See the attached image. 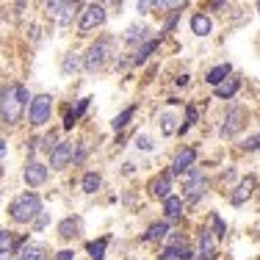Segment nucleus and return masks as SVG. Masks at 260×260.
Wrapping results in <instances>:
<instances>
[{"instance_id":"f257e3e1","label":"nucleus","mask_w":260,"mask_h":260,"mask_svg":"<svg viewBox=\"0 0 260 260\" xmlns=\"http://www.w3.org/2000/svg\"><path fill=\"white\" fill-rule=\"evenodd\" d=\"M30 100L28 89L22 83H6L0 86V116L6 125H17L25 114V105Z\"/></svg>"},{"instance_id":"f03ea898","label":"nucleus","mask_w":260,"mask_h":260,"mask_svg":"<svg viewBox=\"0 0 260 260\" xmlns=\"http://www.w3.org/2000/svg\"><path fill=\"white\" fill-rule=\"evenodd\" d=\"M80 61H83L86 72H103L111 61H116V36H100V39H94Z\"/></svg>"},{"instance_id":"7ed1b4c3","label":"nucleus","mask_w":260,"mask_h":260,"mask_svg":"<svg viewBox=\"0 0 260 260\" xmlns=\"http://www.w3.org/2000/svg\"><path fill=\"white\" fill-rule=\"evenodd\" d=\"M39 213H42V197L36 191H25V194L14 197L9 205V216L17 224H30V221H36Z\"/></svg>"},{"instance_id":"20e7f679","label":"nucleus","mask_w":260,"mask_h":260,"mask_svg":"<svg viewBox=\"0 0 260 260\" xmlns=\"http://www.w3.org/2000/svg\"><path fill=\"white\" fill-rule=\"evenodd\" d=\"M208 191V175L205 169H200V166H194V169L185 172L183 177V202H197L202 194Z\"/></svg>"},{"instance_id":"39448f33","label":"nucleus","mask_w":260,"mask_h":260,"mask_svg":"<svg viewBox=\"0 0 260 260\" xmlns=\"http://www.w3.org/2000/svg\"><path fill=\"white\" fill-rule=\"evenodd\" d=\"M108 14H105V6L103 3H86L83 11H80V20H78V30L80 36H89L91 30L103 28Z\"/></svg>"},{"instance_id":"423d86ee","label":"nucleus","mask_w":260,"mask_h":260,"mask_svg":"<svg viewBox=\"0 0 260 260\" xmlns=\"http://www.w3.org/2000/svg\"><path fill=\"white\" fill-rule=\"evenodd\" d=\"M50 116H53V97L50 94H36L28 105V122L34 127H42V125L50 122Z\"/></svg>"},{"instance_id":"0eeeda50","label":"nucleus","mask_w":260,"mask_h":260,"mask_svg":"<svg viewBox=\"0 0 260 260\" xmlns=\"http://www.w3.org/2000/svg\"><path fill=\"white\" fill-rule=\"evenodd\" d=\"M246 119H249V114H246L244 105H233V108H227V116H224V122H221V127H219V136L221 139H235V136L244 130Z\"/></svg>"},{"instance_id":"6e6552de","label":"nucleus","mask_w":260,"mask_h":260,"mask_svg":"<svg viewBox=\"0 0 260 260\" xmlns=\"http://www.w3.org/2000/svg\"><path fill=\"white\" fill-rule=\"evenodd\" d=\"M80 9H83L80 3H58V0L47 3V14H50L55 25H72V20L80 14Z\"/></svg>"},{"instance_id":"1a4fd4ad","label":"nucleus","mask_w":260,"mask_h":260,"mask_svg":"<svg viewBox=\"0 0 260 260\" xmlns=\"http://www.w3.org/2000/svg\"><path fill=\"white\" fill-rule=\"evenodd\" d=\"M194 164H197V147H183V150H177L175 158H172L169 175L172 177H175V175H185L188 169H194Z\"/></svg>"},{"instance_id":"9d476101","label":"nucleus","mask_w":260,"mask_h":260,"mask_svg":"<svg viewBox=\"0 0 260 260\" xmlns=\"http://www.w3.org/2000/svg\"><path fill=\"white\" fill-rule=\"evenodd\" d=\"M22 177H25V183L30 185V188H39V185L47 183V177H50V169H47L42 160L30 158L25 164V169H22Z\"/></svg>"},{"instance_id":"9b49d317","label":"nucleus","mask_w":260,"mask_h":260,"mask_svg":"<svg viewBox=\"0 0 260 260\" xmlns=\"http://www.w3.org/2000/svg\"><path fill=\"white\" fill-rule=\"evenodd\" d=\"M72 158H75V144H72V141H55V147L50 152V166L53 169H64V166H70Z\"/></svg>"},{"instance_id":"f8f14e48","label":"nucleus","mask_w":260,"mask_h":260,"mask_svg":"<svg viewBox=\"0 0 260 260\" xmlns=\"http://www.w3.org/2000/svg\"><path fill=\"white\" fill-rule=\"evenodd\" d=\"M255 185H257V180H255L252 175H249V177H241L238 185H235V191H230V205H235V208L244 205V202L249 200L252 194H255Z\"/></svg>"},{"instance_id":"ddd939ff","label":"nucleus","mask_w":260,"mask_h":260,"mask_svg":"<svg viewBox=\"0 0 260 260\" xmlns=\"http://www.w3.org/2000/svg\"><path fill=\"white\" fill-rule=\"evenodd\" d=\"M25 244H28V235H22L20 241H14V235L9 230H0V260H9L11 255H17Z\"/></svg>"},{"instance_id":"4468645a","label":"nucleus","mask_w":260,"mask_h":260,"mask_svg":"<svg viewBox=\"0 0 260 260\" xmlns=\"http://www.w3.org/2000/svg\"><path fill=\"white\" fill-rule=\"evenodd\" d=\"M150 197L152 200H166V197H172V175L169 172H160V175H155L150 180Z\"/></svg>"},{"instance_id":"2eb2a0df","label":"nucleus","mask_w":260,"mask_h":260,"mask_svg":"<svg viewBox=\"0 0 260 260\" xmlns=\"http://www.w3.org/2000/svg\"><path fill=\"white\" fill-rule=\"evenodd\" d=\"M80 233H83V219H80V216H67L58 224V238L61 241H72V238H78Z\"/></svg>"},{"instance_id":"dca6fc26","label":"nucleus","mask_w":260,"mask_h":260,"mask_svg":"<svg viewBox=\"0 0 260 260\" xmlns=\"http://www.w3.org/2000/svg\"><path fill=\"white\" fill-rule=\"evenodd\" d=\"M183 205H185V202L180 200V197H175V194L166 197V200H164V221H169V224H172V221L183 219Z\"/></svg>"},{"instance_id":"f3484780","label":"nucleus","mask_w":260,"mask_h":260,"mask_svg":"<svg viewBox=\"0 0 260 260\" xmlns=\"http://www.w3.org/2000/svg\"><path fill=\"white\" fill-rule=\"evenodd\" d=\"M150 34H152V30L147 28V25H130L125 30V36H122V42L130 45V47H136V45H144V42L150 39Z\"/></svg>"},{"instance_id":"a211bd4d","label":"nucleus","mask_w":260,"mask_h":260,"mask_svg":"<svg viewBox=\"0 0 260 260\" xmlns=\"http://www.w3.org/2000/svg\"><path fill=\"white\" fill-rule=\"evenodd\" d=\"M47 255H50V249L45 244H25L14 260H47Z\"/></svg>"},{"instance_id":"6ab92c4d","label":"nucleus","mask_w":260,"mask_h":260,"mask_svg":"<svg viewBox=\"0 0 260 260\" xmlns=\"http://www.w3.org/2000/svg\"><path fill=\"white\" fill-rule=\"evenodd\" d=\"M89 103H91V97H80L75 108H70V111H67V116H64V130H72V127L78 125V119L86 114V108H89Z\"/></svg>"},{"instance_id":"aec40b11","label":"nucleus","mask_w":260,"mask_h":260,"mask_svg":"<svg viewBox=\"0 0 260 260\" xmlns=\"http://www.w3.org/2000/svg\"><path fill=\"white\" fill-rule=\"evenodd\" d=\"M169 233H172V224H169V221H155V224L147 227V233L141 235V238H144L147 244H152V241H164Z\"/></svg>"},{"instance_id":"412c9836","label":"nucleus","mask_w":260,"mask_h":260,"mask_svg":"<svg viewBox=\"0 0 260 260\" xmlns=\"http://www.w3.org/2000/svg\"><path fill=\"white\" fill-rule=\"evenodd\" d=\"M158 260H194V252L188 249V246H166V249H160Z\"/></svg>"},{"instance_id":"4be33fe9","label":"nucleus","mask_w":260,"mask_h":260,"mask_svg":"<svg viewBox=\"0 0 260 260\" xmlns=\"http://www.w3.org/2000/svg\"><path fill=\"white\" fill-rule=\"evenodd\" d=\"M158 45H160L158 39H147L144 45H139V50H136L133 55H130V64H144V61H147L152 53L158 50Z\"/></svg>"},{"instance_id":"5701e85b","label":"nucleus","mask_w":260,"mask_h":260,"mask_svg":"<svg viewBox=\"0 0 260 260\" xmlns=\"http://www.w3.org/2000/svg\"><path fill=\"white\" fill-rule=\"evenodd\" d=\"M238 89H241V80L230 75L227 80H221V83L216 86V89H213V94L219 97V100H230V97H233V94H235V91H238Z\"/></svg>"},{"instance_id":"b1692460","label":"nucleus","mask_w":260,"mask_h":260,"mask_svg":"<svg viewBox=\"0 0 260 260\" xmlns=\"http://www.w3.org/2000/svg\"><path fill=\"white\" fill-rule=\"evenodd\" d=\"M210 30H213V22H210V17L208 14H194L191 17V34H197V36H210Z\"/></svg>"},{"instance_id":"393cba45","label":"nucleus","mask_w":260,"mask_h":260,"mask_svg":"<svg viewBox=\"0 0 260 260\" xmlns=\"http://www.w3.org/2000/svg\"><path fill=\"white\" fill-rule=\"evenodd\" d=\"M230 75H233V64H219V67H213V70L208 72V75H205V80H208V83L216 89V86H219L221 80H227Z\"/></svg>"},{"instance_id":"a878e982","label":"nucleus","mask_w":260,"mask_h":260,"mask_svg":"<svg viewBox=\"0 0 260 260\" xmlns=\"http://www.w3.org/2000/svg\"><path fill=\"white\" fill-rule=\"evenodd\" d=\"M83 67V61H80V55L78 53H67L64 58H61V75L64 78H70V75H75V72Z\"/></svg>"},{"instance_id":"bb28decb","label":"nucleus","mask_w":260,"mask_h":260,"mask_svg":"<svg viewBox=\"0 0 260 260\" xmlns=\"http://www.w3.org/2000/svg\"><path fill=\"white\" fill-rule=\"evenodd\" d=\"M80 188H83V194H97V191L103 188V175H97V172H86L83 180H80Z\"/></svg>"},{"instance_id":"cd10ccee","label":"nucleus","mask_w":260,"mask_h":260,"mask_svg":"<svg viewBox=\"0 0 260 260\" xmlns=\"http://www.w3.org/2000/svg\"><path fill=\"white\" fill-rule=\"evenodd\" d=\"M108 241H111V235H103V238H97V241H89V244H86V252H89V257H91V260H103V257H105V246H108Z\"/></svg>"},{"instance_id":"c85d7f7f","label":"nucleus","mask_w":260,"mask_h":260,"mask_svg":"<svg viewBox=\"0 0 260 260\" xmlns=\"http://www.w3.org/2000/svg\"><path fill=\"white\" fill-rule=\"evenodd\" d=\"M197 122H200V111H197L194 103H188V105H185V122H180V125H177V133L185 136V133L191 130V125H197Z\"/></svg>"},{"instance_id":"c756f323","label":"nucleus","mask_w":260,"mask_h":260,"mask_svg":"<svg viewBox=\"0 0 260 260\" xmlns=\"http://www.w3.org/2000/svg\"><path fill=\"white\" fill-rule=\"evenodd\" d=\"M133 114H136V105H127L125 111H122L119 116H114V122H111V127L116 130V133H122L127 125H130V119H133Z\"/></svg>"},{"instance_id":"7c9ffc66","label":"nucleus","mask_w":260,"mask_h":260,"mask_svg":"<svg viewBox=\"0 0 260 260\" xmlns=\"http://www.w3.org/2000/svg\"><path fill=\"white\" fill-rule=\"evenodd\" d=\"M177 116L175 114H169V111H166V114H160V133L164 136H175L177 133Z\"/></svg>"},{"instance_id":"2f4dec72","label":"nucleus","mask_w":260,"mask_h":260,"mask_svg":"<svg viewBox=\"0 0 260 260\" xmlns=\"http://www.w3.org/2000/svg\"><path fill=\"white\" fill-rule=\"evenodd\" d=\"M194 260H219V249H216V244L200 246V249L194 252Z\"/></svg>"},{"instance_id":"473e14b6","label":"nucleus","mask_w":260,"mask_h":260,"mask_svg":"<svg viewBox=\"0 0 260 260\" xmlns=\"http://www.w3.org/2000/svg\"><path fill=\"white\" fill-rule=\"evenodd\" d=\"M210 224H213V230H210V233H213V238H224V235H227V224L221 221L219 213H210Z\"/></svg>"},{"instance_id":"72a5a7b5","label":"nucleus","mask_w":260,"mask_h":260,"mask_svg":"<svg viewBox=\"0 0 260 260\" xmlns=\"http://www.w3.org/2000/svg\"><path fill=\"white\" fill-rule=\"evenodd\" d=\"M241 147H244L246 152H257L260 150V130L255 136H249V139H244V144H241Z\"/></svg>"},{"instance_id":"f704fd0d","label":"nucleus","mask_w":260,"mask_h":260,"mask_svg":"<svg viewBox=\"0 0 260 260\" xmlns=\"http://www.w3.org/2000/svg\"><path fill=\"white\" fill-rule=\"evenodd\" d=\"M136 147H139V150H144V152H150L152 147H155V141H152L150 136H136Z\"/></svg>"},{"instance_id":"c9c22d12","label":"nucleus","mask_w":260,"mask_h":260,"mask_svg":"<svg viewBox=\"0 0 260 260\" xmlns=\"http://www.w3.org/2000/svg\"><path fill=\"white\" fill-rule=\"evenodd\" d=\"M47 221H50V219H47V213H45V210H42V213H39V216H36V221H34V227H36V230H45V227H47Z\"/></svg>"},{"instance_id":"e433bc0d","label":"nucleus","mask_w":260,"mask_h":260,"mask_svg":"<svg viewBox=\"0 0 260 260\" xmlns=\"http://www.w3.org/2000/svg\"><path fill=\"white\" fill-rule=\"evenodd\" d=\"M55 260H75V252H72V249H61L58 255H55Z\"/></svg>"},{"instance_id":"4c0bfd02","label":"nucleus","mask_w":260,"mask_h":260,"mask_svg":"<svg viewBox=\"0 0 260 260\" xmlns=\"http://www.w3.org/2000/svg\"><path fill=\"white\" fill-rule=\"evenodd\" d=\"M136 9H139V14H147L150 9H155V3H147L144 0V3H136Z\"/></svg>"},{"instance_id":"58836bf2","label":"nucleus","mask_w":260,"mask_h":260,"mask_svg":"<svg viewBox=\"0 0 260 260\" xmlns=\"http://www.w3.org/2000/svg\"><path fill=\"white\" fill-rule=\"evenodd\" d=\"M188 78L191 75H180V78H177V86H185V83H188Z\"/></svg>"},{"instance_id":"ea45409f","label":"nucleus","mask_w":260,"mask_h":260,"mask_svg":"<svg viewBox=\"0 0 260 260\" xmlns=\"http://www.w3.org/2000/svg\"><path fill=\"white\" fill-rule=\"evenodd\" d=\"M6 150H9V147H6V141H3V139H0V158H3V155H6Z\"/></svg>"},{"instance_id":"a19ab883","label":"nucleus","mask_w":260,"mask_h":260,"mask_svg":"<svg viewBox=\"0 0 260 260\" xmlns=\"http://www.w3.org/2000/svg\"><path fill=\"white\" fill-rule=\"evenodd\" d=\"M255 9H257V11H260V0H257V3H255Z\"/></svg>"}]
</instances>
